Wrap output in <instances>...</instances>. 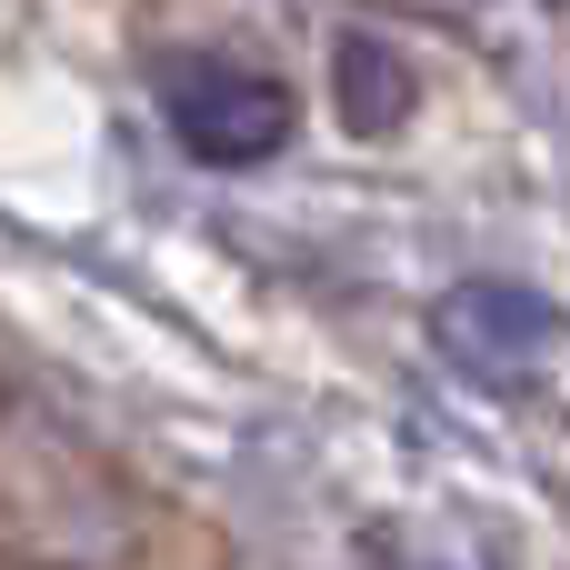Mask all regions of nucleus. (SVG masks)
Masks as SVG:
<instances>
[{
	"label": "nucleus",
	"instance_id": "2",
	"mask_svg": "<svg viewBox=\"0 0 570 570\" xmlns=\"http://www.w3.org/2000/svg\"><path fill=\"white\" fill-rule=\"evenodd\" d=\"M431 331L471 381H531L551 361V341H561V311L541 291H521V281H461L431 311Z\"/></svg>",
	"mask_w": 570,
	"mask_h": 570
},
{
	"label": "nucleus",
	"instance_id": "3",
	"mask_svg": "<svg viewBox=\"0 0 570 570\" xmlns=\"http://www.w3.org/2000/svg\"><path fill=\"white\" fill-rule=\"evenodd\" d=\"M331 100H341V120H351L361 140H381V130H401V120L421 110V70H411V50L381 40V30H341V40H331Z\"/></svg>",
	"mask_w": 570,
	"mask_h": 570
},
{
	"label": "nucleus",
	"instance_id": "4",
	"mask_svg": "<svg viewBox=\"0 0 570 570\" xmlns=\"http://www.w3.org/2000/svg\"><path fill=\"white\" fill-rule=\"evenodd\" d=\"M391 570H461V561H441V551H411V561H391Z\"/></svg>",
	"mask_w": 570,
	"mask_h": 570
},
{
	"label": "nucleus",
	"instance_id": "1",
	"mask_svg": "<svg viewBox=\"0 0 570 570\" xmlns=\"http://www.w3.org/2000/svg\"><path fill=\"white\" fill-rule=\"evenodd\" d=\"M160 120H170V140L190 160L250 170V160H271L291 140L301 110H291V80H271V70H250L230 50H180V60H160Z\"/></svg>",
	"mask_w": 570,
	"mask_h": 570
}]
</instances>
